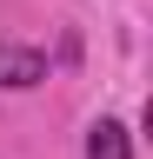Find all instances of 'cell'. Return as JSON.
Returning a JSON list of instances; mask_svg holds the SVG:
<instances>
[{
  "label": "cell",
  "mask_w": 153,
  "mask_h": 159,
  "mask_svg": "<svg viewBox=\"0 0 153 159\" xmlns=\"http://www.w3.org/2000/svg\"><path fill=\"white\" fill-rule=\"evenodd\" d=\"M87 159H133V133L120 126V119H93V133H87Z\"/></svg>",
  "instance_id": "2"
},
{
  "label": "cell",
  "mask_w": 153,
  "mask_h": 159,
  "mask_svg": "<svg viewBox=\"0 0 153 159\" xmlns=\"http://www.w3.org/2000/svg\"><path fill=\"white\" fill-rule=\"evenodd\" d=\"M47 80V53H33V47H13V40H0V86L7 93H33Z\"/></svg>",
  "instance_id": "1"
}]
</instances>
